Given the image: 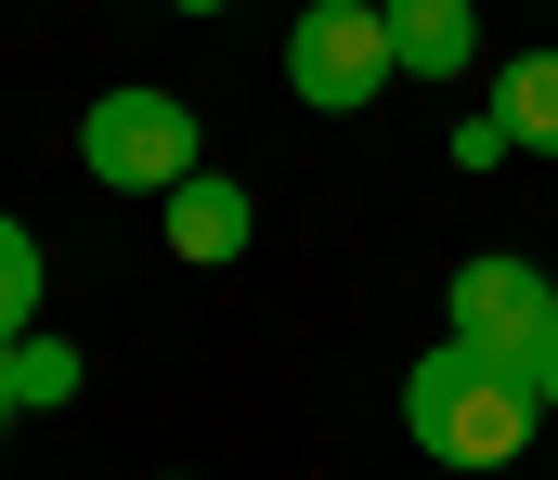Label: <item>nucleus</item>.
Listing matches in <instances>:
<instances>
[{"mask_svg":"<svg viewBox=\"0 0 558 480\" xmlns=\"http://www.w3.org/2000/svg\"><path fill=\"white\" fill-rule=\"evenodd\" d=\"M403 429H416V455H441V468H507L546 429L533 364H507V350H481V337L441 324L416 350V377H403Z\"/></svg>","mask_w":558,"mask_h":480,"instance_id":"1","label":"nucleus"},{"mask_svg":"<svg viewBox=\"0 0 558 480\" xmlns=\"http://www.w3.org/2000/svg\"><path fill=\"white\" fill-rule=\"evenodd\" d=\"M390 78H403V52H390V13H377V0H312V13L286 26V91H299L312 118H364Z\"/></svg>","mask_w":558,"mask_h":480,"instance_id":"2","label":"nucleus"},{"mask_svg":"<svg viewBox=\"0 0 558 480\" xmlns=\"http://www.w3.org/2000/svg\"><path fill=\"white\" fill-rule=\"evenodd\" d=\"M78 169H92V182H118V195H169V182L195 169V104H182V91H156V78L105 91V104L78 118Z\"/></svg>","mask_w":558,"mask_h":480,"instance_id":"3","label":"nucleus"},{"mask_svg":"<svg viewBox=\"0 0 558 480\" xmlns=\"http://www.w3.org/2000/svg\"><path fill=\"white\" fill-rule=\"evenodd\" d=\"M441 312H454V337H481V350L533 364V337L558 324V286L533 273V260H507V247H494V260H468V273H454V299H441Z\"/></svg>","mask_w":558,"mask_h":480,"instance_id":"4","label":"nucleus"},{"mask_svg":"<svg viewBox=\"0 0 558 480\" xmlns=\"http://www.w3.org/2000/svg\"><path fill=\"white\" fill-rule=\"evenodd\" d=\"M247 234H260V208H247V182H221V169H182L169 182V247L208 273V260H247Z\"/></svg>","mask_w":558,"mask_h":480,"instance_id":"5","label":"nucleus"},{"mask_svg":"<svg viewBox=\"0 0 558 480\" xmlns=\"http://www.w3.org/2000/svg\"><path fill=\"white\" fill-rule=\"evenodd\" d=\"M377 13H390L403 78H468V52H481V13L468 0H377Z\"/></svg>","mask_w":558,"mask_h":480,"instance_id":"6","label":"nucleus"},{"mask_svg":"<svg viewBox=\"0 0 558 480\" xmlns=\"http://www.w3.org/2000/svg\"><path fill=\"white\" fill-rule=\"evenodd\" d=\"M494 118H507L520 157H558V52H520V65L494 78Z\"/></svg>","mask_w":558,"mask_h":480,"instance_id":"7","label":"nucleus"},{"mask_svg":"<svg viewBox=\"0 0 558 480\" xmlns=\"http://www.w3.org/2000/svg\"><path fill=\"white\" fill-rule=\"evenodd\" d=\"M39 286H52V260H39V234L0 208V337H26V324H39Z\"/></svg>","mask_w":558,"mask_h":480,"instance_id":"8","label":"nucleus"},{"mask_svg":"<svg viewBox=\"0 0 558 480\" xmlns=\"http://www.w3.org/2000/svg\"><path fill=\"white\" fill-rule=\"evenodd\" d=\"M13 403H26V416H52V403H78V350L26 324V337H13Z\"/></svg>","mask_w":558,"mask_h":480,"instance_id":"9","label":"nucleus"},{"mask_svg":"<svg viewBox=\"0 0 558 480\" xmlns=\"http://www.w3.org/2000/svg\"><path fill=\"white\" fill-rule=\"evenodd\" d=\"M494 157H520V144H507V118H494V104H481V118H454V169H494Z\"/></svg>","mask_w":558,"mask_h":480,"instance_id":"10","label":"nucleus"},{"mask_svg":"<svg viewBox=\"0 0 558 480\" xmlns=\"http://www.w3.org/2000/svg\"><path fill=\"white\" fill-rule=\"evenodd\" d=\"M533 403H546V416H558V324H546V337H533Z\"/></svg>","mask_w":558,"mask_h":480,"instance_id":"11","label":"nucleus"},{"mask_svg":"<svg viewBox=\"0 0 558 480\" xmlns=\"http://www.w3.org/2000/svg\"><path fill=\"white\" fill-rule=\"evenodd\" d=\"M13 416H26V403H13V337H0V429H13Z\"/></svg>","mask_w":558,"mask_h":480,"instance_id":"12","label":"nucleus"},{"mask_svg":"<svg viewBox=\"0 0 558 480\" xmlns=\"http://www.w3.org/2000/svg\"><path fill=\"white\" fill-rule=\"evenodd\" d=\"M169 13H221V0H169Z\"/></svg>","mask_w":558,"mask_h":480,"instance_id":"13","label":"nucleus"},{"mask_svg":"<svg viewBox=\"0 0 558 480\" xmlns=\"http://www.w3.org/2000/svg\"><path fill=\"white\" fill-rule=\"evenodd\" d=\"M169 480H182V468H169Z\"/></svg>","mask_w":558,"mask_h":480,"instance_id":"14","label":"nucleus"}]
</instances>
